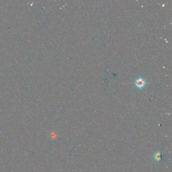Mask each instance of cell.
Returning <instances> with one entry per match:
<instances>
[{"instance_id":"cell-2","label":"cell","mask_w":172,"mask_h":172,"mask_svg":"<svg viewBox=\"0 0 172 172\" xmlns=\"http://www.w3.org/2000/svg\"><path fill=\"white\" fill-rule=\"evenodd\" d=\"M153 157L155 159V161H156L157 162L161 161V159H162V156L161 155V153L159 151L156 152L154 155V156H153Z\"/></svg>"},{"instance_id":"cell-1","label":"cell","mask_w":172,"mask_h":172,"mask_svg":"<svg viewBox=\"0 0 172 172\" xmlns=\"http://www.w3.org/2000/svg\"><path fill=\"white\" fill-rule=\"evenodd\" d=\"M135 84L136 85V86L138 87V88H142L145 84V82L144 80L143 79L139 78L136 81Z\"/></svg>"}]
</instances>
